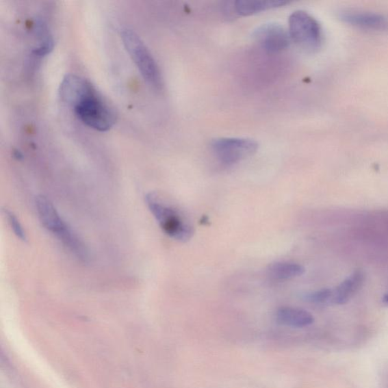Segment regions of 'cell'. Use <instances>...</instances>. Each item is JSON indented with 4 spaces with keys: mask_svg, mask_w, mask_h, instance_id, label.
Wrapping results in <instances>:
<instances>
[{
    "mask_svg": "<svg viewBox=\"0 0 388 388\" xmlns=\"http://www.w3.org/2000/svg\"><path fill=\"white\" fill-rule=\"evenodd\" d=\"M60 96L90 129L105 132L116 122L115 111L89 81L80 77L66 76L61 84Z\"/></svg>",
    "mask_w": 388,
    "mask_h": 388,
    "instance_id": "obj_1",
    "label": "cell"
},
{
    "mask_svg": "<svg viewBox=\"0 0 388 388\" xmlns=\"http://www.w3.org/2000/svg\"><path fill=\"white\" fill-rule=\"evenodd\" d=\"M145 200L160 228L168 236L183 243L189 242L194 237L195 231L193 225L181 211L157 193L147 194Z\"/></svg>",
    "mask_w": 388,
    "mask_h": 388,
    "instance_id": "obj_2",
    "label": "cell"
},
{
    "mask_svg": "<svg viewBox=\"0 0 388 388\" xmlns=\"http://www.w3.org/2000/svg\"><path fill=\"white\" fill-rule=\"evenodd\" d=\"M121 38L126 51L144 81L154 89H161L164 81L159 68L144 41L135 31L130 29L122 30Z\"/></svg>",
    "mask_w": 388,
    "mask_h": 388,
    "instance_id": "obj_3",
    "label": "cell"
},
{
    "mask_svg": "<svg viewBox=\"0 0 388 388\" xmlns=\"http://www.w3.org/2000/svg\"><path fill=\"white\" fill-rule=\"evenodd\" d=\"M289 34L303 51H318L322 44V28L317 20L305 11L294 12L289 17Z\"/></svg>",
    "mask_w": 388,
    "mask_h": 388,
    "instance_id": "obj_4",
    "label": "cell"
},
{
    "mask_svg": "<svg viewBox=\"0 0 388 388\" xmlns=\"http://www.w3.org/2000/svg\"><path fill=\"white\" fill-rule=\"evenodd\" d=\"M255 140L248 138H222L211 144L216 158L224 165H234L255 154L258 150Z\"/></svg>",
    "mask_w": 388,
    "mask_h": 388,
    "instance_id": "obj_5",
    "label": "cell"
},
{
    "mask_svg": "<svg viewBox=\"0 0 388 388\" xmlns=\"http://www.w3.org/2000/svg\"><path fill=\"white\" fill-rule=\"evenodd\" d=\"M38 217L45 229L57 237L66 246L72 244L77 235L62 220L53 203L43 195L36 197L35 201Z\"/></svg>",
    "mask_w": 388,
    "mask_h": 388,
    "instance_id": "obj_6",
    "label": "cell"
},
{
    "mask_svg": "<svg viewBox=\"0 0 388 388\" xmlns=\"http://www.w3.org/2000/svg\"><path fill=\"white\" fill-rule=\"evenodd\" d=\"M253 38L266 51L274 53L285 51L291 43V36L283 26L267 23L253 32Z\"/></svg>",
    "mask_w": 388,
    "mask_h": 388,
    "instance_id": "obj_7",
    "label": "cell"
},
{
    "mask_svg": "<svg viewBox=\"0 0 388 388\" xmlns=\"http://www.w3.org/2000/svg\"><path fill=\"white\" fill-rule=\"evenodd\" d=\"M364 281L365 274L363 271L357 270L352 273L333 291L331 302L335 305H344L348 302L362 287Z\"/></svg>",
    "mask_w": 388,
    "mask_h": 388,
    "instance_id": "obj_8",
    "label": "cell"
},
{
    "mask_svg": "<svg viewBox=\"0 0 388 388\" xmlns=\"http://www.w3.org/2000/svg\"><path fill=\"white\" fill-rule=\"evenodd\" d=\"M275 317L279 323L294 328L307 327L314 322V317L311 313L305 309L292 307L279 309Z\"/></svg>",
    "mask_w": 388,
    "mask_h": 388,
    "instance_id": "obj_9",
    "label": "cell"
},
{
    "mask_svg": "<svg viewBox=\"0 0 388 388\" xmlns=\"http://www.w3.org/2000/svg\"><path fill=\"white\" fill-rule=\"evenodd\" d=\"M344 23L368 29H378L386 24V19L378 14L364 12H347L341 14Z\"/></svg>",
    "mask_w": 388,
    "mask_h": 388,
    "instance_id": "obj_10",
    "label": "cell"
},
{
    "mask_svg": "<svg viewBox=\"0 0 388 388\" xmlns=\"http://www.w3.org/2000/svg\"><path fill=\"white\" fill-rule=\"evenodd\" d=\"M287 4L281 0H238L235 3V13L242 16H249Z\"/></svg>",
    "mask_w": 388,
    "mask_h": 388,
    "instance_id": "obj_11",
    "label": "cell"
},
{
    "mask_svg": "<svg viewBox=\"0 0 388 388\" xmlns=\"http://www.w3.org/2000/svg\"><path fill=\"white\" fill-rule=\"evenodd\" d=\"M305 268L300 264L287 262L272 263L267 269L270 276L276 280L297 278L305 274Z\"/></svg>",
    "mask_w": 388,
    "mask_h": 388,
    "instance_id": "obj_12",
    "label": "cell"
},
{
    "mask_svg": "<svg viewBox=\"0 0 388 388\" xmlns=\"http://www.w3.org/2000/svg\"><path fill=\"white\" fill-rule=\"evenodd\" d=\"M5 215L8 220L12 229L15 235L22 241L25 242L27 240L26 233L23 227L22 224L20 223L18 218L14 215L12 211L9 210H4Z\"/></svg>",
    "mask_w": 388,
    "mask_h": 388,
    "instance_id": "obj_13",
    "label": "cell"
},
{
    "mask_svg": "<svg viewBox=\"0 0 388 388\" xmlns=\"http://www.w3.org/2000/svg\"><path fill=\"white\" fill-rule=\"evenodd\" d=\"M333 295V290H331V289H323V290L307 294L306 300L313 303H324L331 301Z\"/></svg>",
    "mask_w": 388,
    "mask_h": 388,
    "instance_id": "obj_14",
    "label": "cell"
},
{
    "mask_svg": "<svg viewBox=\"0 0 388 388\" xmlns=\"http://www.w3.org/2000/svg\"><path fill=\"white\" fill-rule=\"evenodd\" d=\"M384 302L388 303V294H387L386 295H385V297L383 298Z\"/></svg>",
    "mask_w": 388,
    "mask_h": 388,
    "instance_id": "obj_15",
    "label": "cell"
}]
</instances>
